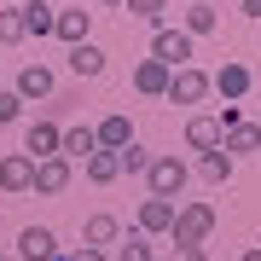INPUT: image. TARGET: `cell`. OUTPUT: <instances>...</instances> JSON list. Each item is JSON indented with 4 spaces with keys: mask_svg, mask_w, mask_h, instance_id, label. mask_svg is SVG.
<instances>
[{
    "mask_svg": "<svg viewBox=\"0 0 261 261\" xmlns=\"http://www.w3.org/2000/svg\"><path fill=\"white\" fill-rule=\"evenodd\" d=\"M215 226H221V209L203 203V197H192V203H174V226H168V238H174V244H209Z\"/></svg>",
    "mask_w": 261,
    "mask_h": 261,
    "instance_id": "1",
    "label": "cell"
},
{
    "mask_svg": "<svg viewBox=\"0 0 261 261\" xmlns=\"http://www.w3.org/2000/svg\"><path fill=\"white\" fill-rule=\"evenodd\" d=\"M186 180H192V168L180 163L174 151H157V157H151V168H145V186H151V197H168V203L186 192Z\"/></svg>",
    "mask_w": 261,
    "mask_h": 261,
    "instance_id": "2",
    "label": "cell"
},
{
    "mask_svg": "<svg viewBox=\"0 0 261 261\" xmlns=\"http://www.w3.org/2000/svg\"><path fill=\"white\" fill-rule=\"evenodd\" d=\"M192 47H197V41H192L180 23H163V29H151V58H157V64H168V70L192 64Z\"/></svg>",
    "mask_w": 261,
    "mask_h": 261,
    "instance_id": "3",
    "label": "cell"
},
{
    "mask_svg": "<svg viewBox=\"0 0 261 261\" xmlns=\"http://www.w3.org/2000/svg\"><path fill=\"white\" fill-rule=\"evenodd\" d=\"M168 105H203L209 99V70H197V64H180L174 75H168Z\"/></svg>",
    "mask_w": 261,
    "mask_h": 261,
    "instance_id": "4",
    "label": "cell"
},
{
    "mask_svg": "<svg viewBox=\"0 0 261 261\" xmlns=\"http://www.w3.org/2000/svg\"><path fill=\"white\" fill-rule=\"evenodd\" d=\"M250 87H255V75H250V64H238V58H226V64L209 75V93H221L226 105H238Z\"/></svg>",
    "mask_w": 261,
    "mask_h": 261,
    "instance_id": "5",
    "label": "cell"
},
{
    "mask_svg": "<svg viewBox=\"0 0 261 261\" xmlns=\"http://www.w3.org/2000/svg\"><path fill=\"white\" fill-rule=\"evenodd\" d=\"M58 134H64V128H58L53 116H35V122L23 128V157H29V163H41V157H58Z\"/></svg>",
    "mask_w": 261,
    "mask_h": 261,
    "instance_id": "6",
    "label": "cell"
},
{
    "mask_svg": "<svg viewBox=\"0 0 261 261\" xmlns=\"http://www.w3.org/2000/svg\"><path fill=\"white\" fill-rule=\"evenodd\" d=\"M70 180H75V168H70L64 157H41V163H35V180H29V192L58 197V192H70Z\"/></svg>",
    "mask_w": 261,
    "mask_h": 261,
    "instance_id": "7",
    "label": "cell"
},
{
    "mask_svg": "<svg viewBox=\"0 0 261 261\" xmlns=\"http://www.w3.org/2000/svg\"><path fill=\"white\" fill-rule=\"evenodd\" d=\"M58 232L53 226H23L18 232V261H58Z\"/></svg>",
    "mask_w": 261,
    "mask_h": 261,
    "instance_id": "8",
    "label": "cell"
},
{
    "mask_svg": "<svg viewBox=\"0 0 261 261\" xmlns=\"http://www.w3.org/2000/svg\"><path fill=\"white\" fill-rule=\"evenodd\" d=\"M12 93H18L23 105L29 99H53V70L41 64V58H29V64L18 70V82H12Z\"/></svg>",
    "mask_w": 261,
    "mask_h": 261,
    "instance_id": "9",
    "label": "cell"
},
{
    "mask_svg": "<svg viewBox=\"0 0 261 261\" xmlns=\"http://www.w3.org/2000/svg\"><path fill=\"white\" fill-rule=\"evenodd\" d=\"M134 226H140L145 238H163L168 226H174V203H168V197H145L140 215H134Z\"/></svg>",
    "mask_w": 261,
    "mask_h": 261,
    "instance_id": "10",
    "label": "cell"
},
{
    "mask_svg": "<svg viewBox=\"0 0 261 261\" xmlns=\"http://www.w3.org/2000/svg\"><path fill=\"white\" fill-rule=\"evenodd\" d=\"M53 35L64 41V47H82V41L93 35V12H87V6H70V12H58V23H53Z\"/></svg>",
    "mask_w": 261,
    "mask_h": 261,
    "instance_id": "11",
    "label": "cell"
},
{
    "mask_svg": "<svg viewBox=\"0 0 261 261\" xmlns=\"http://www.w3.org/2000/svg\"><path fill=\"white\" fill-rule=\"evenodd\" d=\"M29 180H35V163L23 157V151H6V157H0V192H29Z\"/></svg>",
    "mask_w": 261,
    "mask_h": 261,
    "instance_id": "12",
    "label": "cell"
},
{
    "mask_svg": "<svg viewBox=\"0 0 261 261\" xmlns=\"http://www.w3.org/2000/svg\"><path fill=\"white\" fill-rule=\"evenodd\" d=\"M18 18H23V41L29 35H53V23H58V6H53V0H23V6H18Z\"/></svg>",
    "mask_w": 261,
    "mask_h": 261,
    "instance_id": "13",
    "label": "cell"
},
{
    "mask_svg": "<svg viewBox=\"0 0 261 261\" xmlns=\"http://www.w3.org/2000/svg\"><path fill=\"white\" fill-rule=\"evenodd\" d=\"M93 151H99V140H93V128H87V122H82V128H64V134H58V157H64L70 168H75V163H87Z\"/></svg>",
    "mask_w": 261,
    "mask_h": 261,
    "instance_id": "14",
    "label": "cell"
},
{
    "mask_svg": "<svg viewBox=\"0 0 261 261\" xmlns=\"http://www.w3.org/2000/svg\"><path fill=\"white\" fill-rule=\"evenodd\" d=\"M122 238V221H116V215H87V221H82V244H87V250H111V244Z\"/></svg>",
    "mask_w": 261,
    "mask_h": 261,
    "instance_id": "15",
    "label": "cell"
},
{
    "mask_svg": "<svg viewBox=\"0 0 261 261\" xmlns=\"http://www.w3.org/2000/svg\"><path fill=\"white\" fill-rule=\"evenodd\" d=\"M168 64H157V58H140V64H134V93H145V99H163L168 93Z\"/></svg>",
    "mask_w": 261,
    "mask_h": 261,
    "instance_id": "16",
    "label": "cell"
},
{
    "mask_svg": "<svg viewBox=\"0 0 261 261\" xmlns=\"http://www.w3.org/2000/svg\"><path fill=\"white\" fill-rule=\"evenodd\" d=\"M221 151H226L232 163H238V157H250V151H261V122L244 116L238 128H226V134H221Z\"/></svg>",
    "mask_w": 261,
    "mask_h": 261,
    "instance_id": "17",
    "label": "cell"
},
{
    "mask_svg": "<svg viewBox=\"0 0 261 261\" xmlns=\"http://www.w3.org/2000/svg\"><path fill=\"white\" fill-rule=\"evenodd\" d=\"M64 58H70V70L82 75V82H93V75H105V64H111V53H105L99 41H82V47H70Z\"/></svg>",
    "mask_w": 261,
    "mask_h": 261,
    "instance_id": "18",
    "label": "cell"
},
{
    "mask_svg": "<svg viewBox=\"0 0 261 261\" xmlns=\"http://www.w3.org/2000/svg\"><path fill=\"white\" fill-rule=\"evenodd\" d=\"M186 145L203 157V151H215L221 145V122H215L209 111H197V116H186Z\"/></svg>",
    "mask_w": 261,
    "mask_h": 261,
    "instance_id": "19",
    "label": "cell"
},
{
    "mask_svg": "<svg viewBox=\"0 0 261 261\" xmlns=\"http://www.w3.org/2000/svg\"><path fill=\"white\" fill-rule=\"evenodd\" d=\"M180 29H186L192 41H197V35H215V29H221V12H215L209 0H192V6L180 12Z\"/></svg>",
    "mask_w": 261,
    "mask_h": 261,
    "instance_id": "20",
    "label": "cell"
},
{
    "mask_svg": "<svg viewBox=\"0 0 261 261\" xmlns=\"http://www.w3.org/2000/svg\"><path fill=\"white\" fill-rule=\"evenodd\" d=\"M93 140H99V151H122V145L134 140V122L122 116V111H111V116H105L99 128H93Z\"/></svg>",
    "mask_w": 261,
    "mask_h": 261,
    "instance_id": "21",
    "label": "cell"
},
{
    "mask_svg": "<svg viewBox=\"0 0 261 261\" xmlns=\"http://www.w3.org/2000/svg\"><path fill=\"white\" fill-rule=\"evenodd\" d=\"M197 174H203V186H215V192H221L226 180H232V157L215 145V151H203V157H197Z\"/></svg>",
    "mask_w": 261,
    "mask_h": 261,
    "instance_id": "22",
    "label": "cell"
},
{
    "mask_svg": "<svg viewBox=\"0 0 261 261\" xmlns=\"http://www.w3.org/2000/svg\"><path fill=\"white\" fill-rule=\"evenodd\" d=\"M116 261H157V244H151L140 226H134V232L116 238Z\"/></svg>",
    "mask_w": 261,
    "mask_h": 261,
    "instance_id": "23",
    "label": "cell"
},
{
    "mask_svg": "<svg viewBox=\"0 0 261 261\" xmlns=\"http://www.w3.org/2000/svg\"><path fill=\"white\" fill-rule=\"evenodd\" d=\"M82 174L93 180V186H111V180L122 174V168H116V151H93V157L82 163Z\"/></svg>",
    "mask_w": 261,
    "mask_h": 261,
    "instance_id": "24",
    "label": "cell"
},
{
    "mask_svg": "<svg viewBox=\"0 0 261 261\" xmlns=\"http://www.w3.org/2000/svg\"><path fill=\"white\" fill-rule=\"evenodd\" d=\"M122 6H128V18H140V23H151V29L168 23V0H122Z\"/></svg>",
    "mask_w": 261,
    "mask_h": 261,
    "instance_id": "25",
    "label": "cell"
},
{
    "mask_svg": "<svg viewBox=\"0 0 261 261\" xmlns=\"http://www.w3.org/2000/svg\"><path fill=\"white\" fill-rule=\"evenodd\" d=\"M151 157H157V151H145L140 140H128V145L116 151V168H122V174H145V168H151Z\"/></svg>",
    "mask_w": 261,
    "mask_h": 261,
    "instance_id": "26",
    "label": "cell"
},
{
    "mask_svg": "<svg viewBox=\"0 0 261 261\" xmlns=\"http://www.w3.org/2000/svg\"><path fill=\"white\" fill-rule=\"evenodd\" d=\"M23 41V18H18V6H6L0 12V47H18Z\"/></svg>",
    "mask_w": 261,
    "mask_h": 261,
    "instance_id": "27",
    "label": "cell"
},
{
    "mask_svg": "<svg viewBox=\"0 0 261 261\" xmlns=\"http://www.w3.org/2000/svg\"><path fill=\"white\" fill-rule=\"evenodd\" d=\"M18 116H23V99L12 93V87H0V128H12Z\"/></svg>",
    "mask_w": 261,
    "mask_h": 261,
    "instance_id": "28",
    "label": "cell"
},
{
    "mask_svg": "<svg viewBox=\"0 0 261 261\" xmlns=\"http://www.w3.org/2000/svg\"><path fill=\"white\" fill-rule=\"evenodd\" d=\"M215 122H221V134L238 128V122H244V105H221V111H215Z\"/></svg>",
    "mask_w": 261,
    "mask_h": 261,
    "instance_id": "29",
    "label": "cell"
},
{
    "mask_svg": "<svg viewBox=\"0 0 261 261\" xmlns=\"http://www.w3.org/2000/svg\"><path fill=\"white\" fill-rule=\"evenodd\" d=\"M174 261H209L203 244H174Z\"/></svg>",
    "mask_w": 261,
    "mask_h": 261,
    "instance_id": "30",
    "label": "cell"
},
{
    "mask_svg": "<svg viewBox=\"0 0 261 261\" xmlns=\"http://www.w3.org/2000/svg\"><path fill=\"white\" fill-rule=\"evenodd\" d=\"M58 261H111V255H105V250H87V244H82V250H70V255H58Z\"/></svg>",
    "mask_w": 261,
    "mask_h": 261,
    "instance_id": "31",
    "label": "cell"
},
{
    "mask_svg": "<svg viewBox=\"0 0 261 261\" xmlns=\"http://www.w3.org/2000/svg\"><path fill=\"white\" fill-rule=\"evenodd\" d=\"M244 18H250V23H261V0H244Z\"/></svg>",
    "mask_w": 261,
    "mask_h": 261,
    "instance_id": "32",
    "label": "cell"
},
{
    "mask_svg": "<svg viewBox=\"0 0 261 261\" xmlns=\"http://www.w3.org/2000/svg\"><path fill=\"white\" fill-rule=\"evenodd\" d=\"M238 261H261V244H250V250H244V255H238Z\"/></svg>",
    "mask_w": 261,
    "mask_h": 261,
    "instance_id": "33",
    "label": "cell"
},
{
    "mask_svg": "<svg viewBox=\"0 0 261 261\" xmlns=\"http://www.w3.org/2000/svg\"><path fill=\"white\" fill-rule=\"evenodd\" d=\"M99 6H111V12H116V6H122V0H99Z\"/></svg>",
    "mask_w": 261,
    "mask_h": 261,
    "instance_id": "34",
    "label": "cell"
},
{
    "mask_svg": "<svg viewBox=\"0 0 261 261\" xmlns=\"http://www.w3.org/2000/svg\"><path fill=\"white\" fill-rule=\"evenodd\" d=\"M0 261H12V255H6V250H0Z\"/></svg>",
    "mask_w": 261,
    "mask_h": 261,
    "instance_id": "35",
    "label": "cell"
}]
</instances>
